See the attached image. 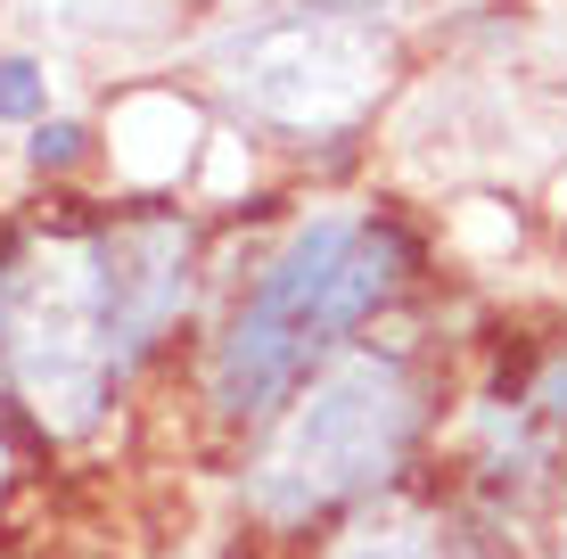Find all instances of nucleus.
I'll use <instances>...</instances> for the list:
<instances>
[{
    "instance_id": "obj_7",
    "label": "nucleus",
    "mask_w": 567,
    "mask_h": 559,
    "mask_svg": "<svg viewBox=\"0 0 567 559\" xmlns=\"http://www.w3.org/2000/svg\"><path fill=\"white\" fill-rule=\"evenodd\" d=\"M74 157H83V132L74 124H42L33 132V165H74Z\"/></svg>"
},
{
    "instance_id": "obj_3",
    "label": "nucleus",
    "mask_w": 567,
    "mask_h": 559,
    "mask_svg": "<svg viewBox=\"0 0 567 559\" xmlns=\"http://www.w3.org/2000/svg\"><path fill=\"white\" fill-rule=\"evenodd\" d=\"M386 66V42L346 17H312V25H271L256 33V50L239 58V83L256 91V107L271 115H346L370 91V74Z\"/></svg>"
},
{
    "instance_id": "obj_6",
    "label": "nucleus",
    "mask_w": 567,
    "mask_h": 559,
    "mask_svg": "<svg viewBox=\"0 0 567 559\" xmlns=\"http://www.w3.org/2000/svg\"><path fill=\"white\" fill-rule=\"evenodd\" d=\"M338 559H436V544H427L420 527H370V535H354V544H346Z\"/></svg>"
},
{
    "instance_id": "obj_8",
    "label": "nucleus",
    "mask_w": 567,
    "mask_h": 559,
    "mask_svg": "<svg viewBox=\"0 0 567 559\" xmlns=\"http://www.w3.org/2000/svg\"><path fill=\"white\" fill-rule=\"evenodd\" d=\"M543 412H551V420H567V362H559L551 379H543Z\"/></svg>"
},
{
    "instance_id": "obj_1",
    "label": "nucleus",
    "mask_w": 567,
    "mask_h": 559,
    "mask_svg": "<svg viewBox=\"0 0 567 559\" xmlns=\"http://www.w3.org/2000/svg\"><path fill=\"white\" fill-rule=\"evenodd\" d=\"M403 272V239L362 215H321L288 239V256L264 272V288L247 297V313L230 321L223 354H214V403L230 420L271 412L297 379L312 371V354H329L370 304L395 288Z\"/></svg>"
},
{
    "instance_id": "obj_2",
    "label": "nucleus",
    "mask_w": 567,
    "mask_h": 559,
    "mask_svg": "<svg viewBox=\"0 0 567 559\" xmlns=\"http://www.w3.org/2000/svg\"><path fill=\"white\" fill-rule=\"evenodd\" d=\"M420 428V395L395 362H338L321 387L305 395V412L288 420V436L271 445L264 477H256V503L271 518H312L346 494L379 486L386 469L403 460Z\"/></svg>"
},
{
    "instance_id": "obj_5",
    "label": "nucleus",
    "mask_w": 567,
    "mask_h": 559,
    "mask_svg": "<svg viewBox=\"0 0 567 559\" xmlns=\"http://www.w3.org/2000/svg\"><path fill=\"white\" fill-rule=\"evenodd\" d=\"M42 100H50L42 66H33V58H0V115L25 124V115H42Z\"/></svg>"
},
{
    "instance_id": "obj_4",
    "label": "nucleus",
    "mask_w": 567,
    "mask_h": 559,
    "mask_svg": "<svg viewBox=\"0 0 567 559\" xmlns=\"http://www.w3.org/2000/svg\"><path fill=\"white\" fill-rule=\"evenodd\" d=\"M91 297H100V338L115 362L148 354L156 330L189 297V230L165 215H132L115 239L91 247Z\"/></svg>"
}]
</instances>
